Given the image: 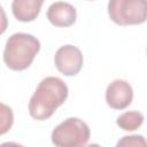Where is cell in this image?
<instances>
[{"label":"cell","instance_id":"10","mask_svg":"<svg viewBox=\"0 0 147 147\" xmlns=\"http://www.w3.org/2000/svg\"><path fill=\"white\" fill-rule=\"evenodd\" d=\"M14 124V113L13 109L6 103L0 102V136L9 132Z\"/></svg>","mask_w":147,"mask_h":147},{"label":"cell","instance_id":"5","mask_svg":"<svg viewBox=\"0 0 147 147\" xmlns=\"http://www.w3.org/2000/svg\"><path fill=\"white\" fill-rule=\"evenodd\" d=\"M56 69L64 76H76L84 63V57L79 48L74 45L61 46L54 55Z\"/></svg>","mask_w":147,"mask_h":147},{"label":"cell","instance_id":"12","mask_svg":"<svg viewBox=\"0 0 147 147\" xmlns=\"http://www.w3.org/2000/svg\"><path fill=\"white\" fill-rule=\"evenodd\" d=\"M8 28V18L6 15V11L0 5V34H2Z\"/></svg>","mask_w":147,"mask_h":147},{"label":"cell","instance_id":"11","mask_svg":"<svg viewBox=\"0 0 147 147\" xmlns=\"http://www.w3.org/2000/svg\"><path fill=\"white\" fill-rule=\"evenodd\" d=\"M117 146H146V140L142 136H125L118 140Z\"/></svg>","mask_w":147,"mask_h":147},{"label":"cell","instance_id":"1","mask_svg":"<svg viewBox=\"0 0 147 147\" xmlns=\"http://www.w3.org/2000/svg\"><path fill=\"white\" fill-rule=\"evenodd\" d=\"M69 94L67 84L59 77L44 78L29 101V114L37 121L48 119L64 103Z\"/></svg>","mask_w":147,"mask_h":147},{"label":"cell","instance_id":"9","mask_svg":"<svg viewBox=\"0 0 147 147\" xmlns=\"http://www.w3.org/2000/svg\"><path fill=\"white\" fill-rule=\"evenodd\" d=\"M144 123V115L140 111L137 110H131V111H125L121 114L117 119L116 124L119 126V129L124 131H134L139 129Z\"/></svg>","mask_w":147,"mask_h":147},{"label":"cell","instance_id":"6","mask_svg":"<svg viewBox=\"0 0 147 147\" xmlns=\"http://www.w3.org/2000/svg\"><path fill=\"white\" fill-rule=\"evenodd\" d=\"M133 99L132 86L125 79L113 80L106 90V102L107 105L117 110L127 108Z\"/></svg>","mask_w":147,"mask_h":147},{"label":"cell","instance_id":"4","mask_svg":"<svg viewBox=\"0 0 147 147\" xmlns=\"http://www.w3.org/2000/svg\"><path fill=\"white\" fill-rule=\"evenodd\" d=\"M108 15L117 25H138L146 22V0H109Z\"/></svg>","mask_w":147,"mask_h":147},{"label":"cell","instance_id":"8","mask_svg":"<svg viewBox=\"0 0 147 147\" xmlns=\"http://www.w3.org/2000/svg\"><path fill=\"white\" fill-rule=\"evenodd\" d=\"M44 1L45 0H13V15L20 22H32L38 17Z\"/></svg>","mask_w":147,"mask_h":147},{"label":"cell","instance_id":"13","mask_svg":"<svg viewBox=\"0 0 147 147\" xmlns=\"http://www.w3.org/2000/svg\"><path fill=\"white\" fill-rule=\"evenodd\" d=\"M90 1H93V0H90Z\"/></svg>","mask_w":147,"mask_h":147},{"label":"cell","instance_id":"2","mask_svg":"<svg viewBox=\"0 0 147 147\" xmlns=\"http://www.w3.org/2000/svg\"><path fill=\"white\" fill-rule=\"evenodd\" d=\"M39 51L40 41L34 36L17 32L11 34L6 41L3 62L9 69L14 71H22L31 65Z\"/></svg>","mask_w":147,"mask_h":147},{"label":"cell","instance_id":"7","mask_svg":"<svg viewBox=\"0 0 147 147\" xmlns=\"http://www.w3.org/2000/svg\"><path fill=\"white\" fill-rule=\"evenodd\" d=\"M47 18L54 26L68 28L76 22L77 10L69 2L56 1L48 7Z\"/></svg>","mask_w":147,"mask_h":147},{"label":"cell","instance_id":"3","mask_svg":"<svg viewBox=\"0 0 147 147\" xmlns=\"http://www.w3.org/2000/svg\"><path fill=\"white\" fill-rule=\"evenodd\" d=\"M90 137V127L83 119L69 117L53 130L51 139L57 147H82L87 145Z\"/></svg>","mask_w":147,"mask_h":147}]
</instances>
